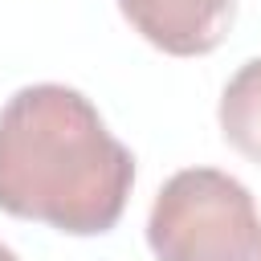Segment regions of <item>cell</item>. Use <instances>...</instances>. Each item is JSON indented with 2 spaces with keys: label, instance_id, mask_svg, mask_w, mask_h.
Wrapping results in <instances>:
<instances>
[{
  "label": "cell",
  "instance_id": "obj_1",
  "mask_svg": "<svg viewBox=\"0 0 261 261\" xmlns=\"http://www.w3.org/2000/svg\"><path fill=\"white\" fill-rule=\"evenodd\" d=\"M130 188L135 155L82 90L37 82L0 106V212L98 237L118 224Z\"/></svg>",
  "mask_w": 261,
  "mask_h": 261
},
{
  "label": "cell",
  "instance_id": "obj_2",
  "mask_svg": "<svg viewBox=\"0 0 261 261\" xmlns=\"http://www.w3.org/2000/svg\"><path fill=\"white\" fill-rule=\"evenodd\" d=\"M147 245L155 261H261V212L237 175L184 167L151 204Z\"/></svg>",
  "mask_w": 261,
  "mask_h": 261
},
{
  "label": "cell",
  "instance_id": "obj_3",
  "mask_svg": "<svg viewBox=\"0 0 261 261\" xmlns=\"http://www.w3.org/2000/svg\"><path fill=\"white\" fill-rule=\"evenodd\" d=\"M118 12L147 45L171 57L212 53L232 24V0H118Z\"/></svg>",
  "mask_w": 261,
  "mask_h": 261
},
{
  "label": "cell",
  "instance_id": "obj_4",
  "mask_svg": "<svg viewBox=\"0 0 261 261\" xmlns=\"http://www.w3.org/2000/svg\"><path fill=\"white\" fill-rule=\"evenodd\" d=\"M216 118H220L224 143L261 167V57L245 61L228 77L220 106H216Z\"/></svg>",
  "mask_w": 261,
  "mask_h": 261
},
{
  "label": "cell",
  "instance_id": "obj_5",
  "mask_svg": "<svg viewBox=\"0 0 261 261\" xmlns=\"http://www.w3.org/2000/svg\"><path fill=\"white\" fill-rule=\"evenodd\" d=\"M0 261H20V257H16V253H12V249H8L4 241H0Z\"/></svg>",
  "mask_w": 261,
  "mask_h": 261
}]
</instances>
